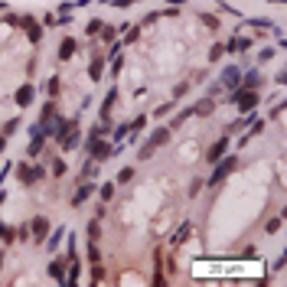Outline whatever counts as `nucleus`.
<instances>
[{
	"label": "nucleus",
	"instance_id": "1",
	"mask_svg": "<svg viewBox=\"0 0 287 287\" xmlns=\"http://www.w3.org/2000/svg\"><path fill=\"white\" fill-rule=\"evenodd\" d=\"M232 105L238 111H254V108H258V91H254V89H242V85H238V89L232 91Z\"/></svg>",
	"mask_w": 287,
	"mask_h": 287
},
{
	"label": "nucleus",
	"instance_id": "2",
	"mask_svg": "<svg viewBox=\"0 0 287 287\" xmlns=\"http://www.w3.org/2000/svg\"><path fill=\"white\" fill-rule=\"evenodd\" d=\"M85 150H89V157L95 160V163H101V160L114 157V147H111V144H105L98 134H91V141H89V147H85Z\"/></svg>",
	"mask_w": 287,
	"mask_h": 287
},
{
	"label": "nucleus",
	"instance_id": "3",
	"mask_svg": "<svg viewBox=\"0 0 287 287\" xmlns=\"http://www.w3.org/2000/svg\"><path fill=\"white\" fill-rule=\"evenodd\" d=\"M235 163H238L235 157H222V160H215V170H212V173H209V186H215V183H222V179H225V177H229V173H232V170H235Z\"/></svg>",
	"mask_w": 287,
	"mask_h": 287
},
{
	"label": "nucleus",
	"instance_id": "4",
	"mask_svg": "<svg viewBox=\"0 0 287 287\" xmlns=\"http://www.w3.org/2000/svg\"><path fill=\"white\" fill-rule=\"evenodd\" d=\"M166 137H170V131H166V127H160V131H154V134H150V141H147V144L141 147V160H147V157L154 154L157 147H163V144H166Z\"/></svg>",
	"mask_w": 287,
	"mask_h": 287
},
{
	"label": "nucleus",
	"instance_id": "5",
	"mask_svg": "<svg viewBox=\"0 0 287 287\" xmlns=\"http://www.w3.org/2000/svg\"><path fill=\"white\" fill-rule=\"evenodd\" d=\"M91 193H95V183H91V179H85V183H78V189L75 193H72V206H82V202H89V196Z\"/></svg>",
	"mask_w": 287,
	"mask_h": 287
},
{
	"label": "nucleus",
	"instance_id": "6",
	"mask_svg": "<svg viewBox=\"0 0 287 287\" xmlns=\"http://www.w3.org/2000/svg\"><path fill=\"white\" fill-rule=\"evenodd\" d=\"M43 141H46V131H43V124H36L33 127V141H30V147H26V157H39Z\"/></svg>",
	"mask_w": 287,
	"mask_h": 287
},
{
	"label": "nucleus",
	"instance_id": "7",
	"mask_svg": "<svg viewBox=\"0 0 287 287\" xmlns=\"http://www.w3.org/2000/svg\"><path fill=\"white\" fill-rule=\"evenodd\" d=\"M238 82H242V69H238V66L225 69V72H222V78H219L222 89H238Z\"/></svg>",
	"mask_w": 287,
	"mask_h": 287
},
{
	"label": "nucleus",
	"instance_id": "8",
	"mask_svg": "<svg viewBox=\"0 0 287 287\" xmlns=\"http://www.w3.org/2000/svg\"><path fill=\"white\" fill-rule=\"evenodd\" d=\"M20 179L26 186H33V183L43 179V170H39V166H30V163H20Z\"/></svg>",
	"mask_w": 287,
	"mask_h": 287
},
{
	"label": "nucleus",
	"instance_id": "9",
	"mask_svg": "<svg viewBox=\"0 0 287 287\" xmlns=\"http://www.w3.org/2000/svg\"><path fill=\"white\" fill-rule=\"evenodd\" d=\"M30 225H33V238L36 242H43L46 235H49V219H46V215H36Z\"/></svg>",
	"mask_w": 287,
	"mask_h": 287
},
{
	"label": "nucleus",
	"instance_id": "10",
	"mask_svg": "<svg viewBox=\"0 0 287 287\" xmlns=\"http://www.w3.org/2000/svg\"><path fill=\"white\" fill-rule=\"evenodd\" d=\"M62 238H66V229H62V225H55V232H49V238H43V242H46L49 251H59V242H62Z\"/></svg>",
	"mask_w": 287,
	"mask_h": 287
},
{
	"label": "nucleus",
	"instance_id": "11",
	"mask_svg": "<svg viewBox=\"0 0 287 287\" xmlns=\"http://www.w3.org/2000/svg\"><path fill=\"white\" fill-rule=\"evenodd\" d=\"M225 150H229V137H222V141H219V144H215V147L209 150V163L222 160V157H225Z\"/></svg>",
	"mask_w": 287,
	"mask_h": 287
},
{
	"label": "nucleus",
	"instance_id": "12",
	"mask_svg": "<svg viewBox=\"0 0 287 287\" xmlns=\"http://www.w3.org/2000/svg\"><path fill=\"white\" fill-rule=\"evenodd\" d=\"M49 277L59 281V284H66V265H62V261H53V265H49Z\"/></svg>",
	"mask_w": 287,
	"mask_h": 287
},
{
	"label": "nucleus",
	"instance_id": "13",
	"mask_svg": "<svg viewBox=\"0 0 287 287\" xmlns=\"http://www.w3.org/2000/svg\"><path fill=\"white\" fill-rule=\"evenodd\" d=\"M33 95H36L33 85H23V89L17 91V105H20V108H23V105H30V101H33Z\"/></svg>",
	"mask_w": 287,
	"mask_h": 287
},
{
	"label": "nucleus",
	"instance_id": "14",
	"mask_svg": "<svg viewBox=\"0 0 287 287\" xmlns=\"http://www.w3.org/2000/svg\"><path fill=\"white\" fill-rule=\"evenodd\" d=\"M23 26H26V33H30V43H39V36H43V26H39L36 20H26Z\"/></svg>",
	"mask_w": 287,
	"mask_h": 287
},
{
	"label": "nucleus",
	"instance_id": "15",
	"mask_svg": "<svg viewBox=\"0 0 287 287\" xmlns=\"http://www.w3.org/2000/svg\"><path fill=\"white\" fill-rule=\"evenodd\" d=\"M248 46H251V39H248V36H235L232 43H229V53H245Z\"/></svg>",
	"mask_w": 287,
	"mask_h": 287
},
{
	"label": "nucleus",
	"instance_id": "16",
	"mask_svg": "<svg viewBox=\"0 0 287 287\" xmlns=\"http://www.w3.org/2000/svg\"><path fill=\"white\" fill-rule=\"evenodd\" d=\"M72 53H75V39H62V46H59V59L66 62V59H72Z\"/></svg>",
	"mask_w": 287,
	"mask_h": 287
},
{
	"label": "nucleus",
	"instance_id": "17",
	"mask_svg": "<svg viewBox=\"0 0 287 287\" xmlns=\"http://www.w3.org/2000/svg\"><path fill=\"white\" fill-rule=\"evenodd\" d=\"M13 238H17V232H13V229L7 225V222H0V242H7V245H10Z\"/></svg>",
	"mask_w": 287,
	"mask_h": 287
},
{
	"label": "nucleus",
	"instance_id": "18",
	"mask_svg": "<svg viewBox=\"0 0 287 287\" xmlns=\"http://www.w3.org/2000/svg\"><path fill=\"white\" fill-rule=\"evenodd\" d=\"M189 235H193V225H189V222H186V225H183V229H179V232H177V238H173V245H183V242H186V238H189Z\"/></svg>",
	"mask_w": 287,
	"mask_h": 287
},
{
	"label": "nucleus",
	"instance_id": "19",
	"mask_svg": "<svg viewBox=\"0 0 287 287\" xmlns=\"http://www.w3.org/2000/svg\"><path fill=\"white\" fill-rule=\"evenodd\" d=\"M111 108H114V91H111L108 98H105V105H101V121H108V114H111Z\"/></svg>",
	"mask_w": 287,
	"mask_h": 287
},
{
	"label": "nucleus",
	"instance_id": "20",
	"mask_svg": "<svg viewBox=\"0 0 287 287\" xmlns=\"http://www.w3.org/2000/svg\"><path fill=\"white\" fill-rule=\"evenodd\" d=\"M95 166H98V163H95V160L89 157V163L82 166V179H91V177H95Z\"/></svg>",
	"mask_w": 287,
	"mask_h": 287
},
{
	"label": "nucleus",
	"instance_id": "21",
	"mask_svg": "<svg viewBox=\"0 0 287 287\" xmlns=\"http://www.w3.org/2000/svg\"><path fill=\"white\" fill-rule=\"evenodd\" d=\"M89 261H91V265H98V261H101V251H98V242H91V245H89Z\"/></svg>",
	"mask_w": 287,
	"mask_h": 287
},
{
	"label": "nucleus",
	"instance_id": "22",
	"mask_svg": "<svg viewBox=\"0 0 287 287\" xmlns=\"http://www.w3.org/2000/svg\"><path fill=\"white\" fill-rule=\"evenodd\" d=\"M131 179H134V166H124L118 173V183H131Z\"/></svg>",
	"mask_w": 287,
	"mask_h": 287
},
{
	"label": "nucleus",
	"instance_id": "23",
	"mask_svg": "<svg viewBox=\"0 0 287 287\" xmlns=\"http://www.w3.org/2000/svg\"><path fill=\"white\" fill-rule=\"evenodd\" d=\"M101 66H105V59H95V62H91V78H101Z\"/></svg>",
	"mask_w": 287,
	"mask_h": 287
},
{
	"label": "nucleus",
	"instance_id": "24",
	"mask_svg": "<svg viewBox=\"0 0 287 287\" xmlns=\"http://www.w3.org/2000/svg\"><path fill=\"white\" fill-rule=\"evenodd\" d=\"M111 196H114V183H105V186H101V199H105V202H108Z\"/></svg>",
	"mask_w": 287,
	"mask_h": 287
},
{
	"label": "nucleus",
	"instance_id": "25",
	"mask_svg": "<svg viewBox=\"0 0 287 287\" xmlns=\"http://www.w3.org/2000/svg\"><path fill=\"white\" fill-rule=\"evenodd\" d=\"M53 173H55V177H66V160H55V163H53Z\"/></svg>",
	"mask_w": 287,
	"mask_h": 287
},
{
	"label": "nucleus",
	"instance_id": "26",
	"mask_svg": "<svg viewBox=\"0 0 287 287\" xmlns=\"http://www.w3.org/2000/svg\"><path fill=\"white\" fill-rule=\"evenodd\" d=\"M98 235H101L98 222H91V225H89V238H91V242H98Z\"/></svg>",
	"mask_w": 287,
	"mask_h": 287
},
{
	"label": "nucleus",
	"instance_id": "27",
	"mask_svg": "<svg viewBox=\"0 0 287 287\" xmlns=\"http://www.w3.org/2000/svg\"><path fill=\"white\" fill-rule=\"evenodd\" d=\"M91 274H95V277H91V281H101V277H105V271H101V261H98V265H95V268H91Z\"/></svg>",
	"mask_w": 287,
	"mask_h": 287
},
{
	"label": "nucleus",
	"instance_id": "28",
	"mask_svg": "<svg viewBox=\"0 0 287 287\" xmlns=\"http://www.w3.org/2000/svg\"><path fill=\"white\" fill-rule=\"evenodd\" d=\"M55 91H59V78H49V95L55 98Z\"/></svg>",
	"mask_w": 287,
	"mask_h": 287
},
{
	"label": "nucleus",
	"instance_id": "29",
	"mask_svg": "<svg viewBox=\"0 0 287 287\" xmlns=\"http://www.w3.org/2000/svg\"><path fill=\"white\" fill-rule=\"evenodd\" d=\"M114 3H118V7H127V3H134V0H114Z\"/></svg>",
	"mask_w": 287,
	"mask_h": 287
},
{
	"label": "nucleus",
	"instance_id": "30",
	"mask_svg": "<svg viewBox=\"0 0 287 287\" xmlns=\"http://www.w3.org/2000/svg\"><path fill=\"white\" fill-rule=\"evenodd\" d=\"M3 147H7V137H3V134H0V150H3Z\"/></svg>",
	"mask_w": 287,
	"mask_h": 287
},
{
	"label": "nucleus",
	"instance_id": "31",
	"mask_svg": "<svg viewBox=\"0 0 287 287\" xmlns=\"http://www.w3.org/2000/svg\"><path fill=\"white\" fill-rule=\"evenodd\" d=\"M0 206H3V193H0Z\"/></svg>",
	"mask_w": 287,
	"mask_h": 287
},
{
	"label": "nucleus",
	"instance_id": "32",
	"mask_svg": "<svg viewBox=\"0 0 287 287\" xmlns=\"http://www.w3.org/2000/svg\"><path fill=\"white\" fill-rule=\"evenodd\" d=\"M0 268H3V258H0Z\"/></svg>",
	"mask_w": 287,
	"mask_h": 287
}]
</instances>
